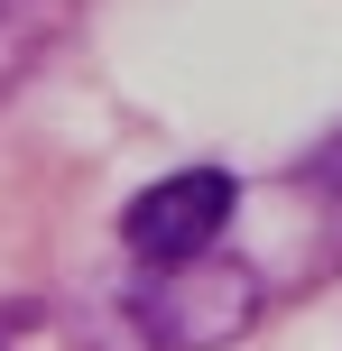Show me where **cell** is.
<instances>
[{
	"label": "cell",
	"mask_w": 342,
	"mask_h": 351,
	"mask_svg": "<svg viewBox=\"0 0 342 351\" xmlns=\"http://www.w3.org/2000/svg\"><path fill=\"white\" fill-rule=\"evenodd\" d=\"M222 222H232V176L222 167H185V176H158L121 213V241H130V259L167 268V259H204L222 241Z\"/></svg>",
	"instance_id": "obj_2"
},
{
	"label": "cell",
	"mask_w": 342,
	"mask_h": 351,
	"mask_svg": "<svg viewBox=\"0 0 342 351\" xmlns=\"http://www.w3.org/2000/svg\"><path fill=\"white\" fill-rule=\"evenodd\" d=\"M259 278L241 259H167L158 278L139 287V333L158 342V351H222L232 333H250L259 324Z\"/></svg>",
	"instance_id": "obj_1"
}]
</instances>
